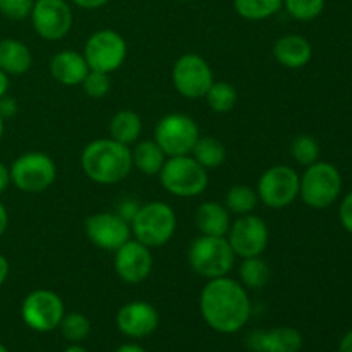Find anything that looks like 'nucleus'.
Masks as SVG:
<instances>
[{
  "instance_id": "nucleus-11",
  "label": "nucleus",
  "mask_w": 352,
  "mask_h": 352,
  "mask_svg": "<svg viewBox=\"0 0 352 352\" xmlns=\"http://www.w3.org/2000/svg\"><path fill=\"white\" fill-rule=\"evenodd\" d=\"M65 315V306L60 296L50 289H36L23 299L21 318L28 329L38 333H47L58 329Z\"/></svg>"
},
{
  "instance_id": "nucleus-46",
  "label": "nucleus",
  "mask_w": 352,
  "mask_h": 352,
  "mask_svg": "<svg viewBox=\"0 0 352 352\" xmlns=\"http://www.w3.org/2000/svg\"><path fill=\"white\" fill-rule=\"evenodd\" d=\"M3 129H6V120L0 117V141H2V138H3Z\"/></svg>"
},
{
  "instance_id": "nucleus-15",
  "label": "nucleus",
  "mask_w": 352,
  "mask_h": 352,
  "mask_svg": "<svg viewBox=\"0 0 352 352\" xmlns=\"http://www.w3.org/2000/svg\"><path fill=\"white\" fill-rule=\"evenodd\" d=\"M85 234L93 246L110 253L133 237L131 223L117 212H96L86 217Z\"/></svg>"
},
{
  "instance_id": "nucleus-42",
  "label": "nucleus",
  "mask_w": 352,
  "mask_h": 352,
  "mask_svg": "<svg viewBox=\"0 0 352 352\" xmlns=\"http://www.w3.org/2000/svg\"><path fill=\"white\" fill-rule=\"evenodd\" d=\"M10 76L6 74V72L0 69V98H3V96L9 93V88H10Z\"/></svg>"
},
{
  "instance_id": "nucleus-12",
  "label": "nucleus",
  "mask_w": 352,
  "mask_h": 352,
  "mask_svg": "<svg viewBox=\"0 0 352 352\" xmlns=\"http://www.w3.org/2000/svg\"><path fill=\"white\" fill-rule=\"evenodd\" d=\"M213 81L212 67L198 54L181 55L172 67V85L179 95L188 100L205 98Z\"/></svg>"
},
{
  "instance_id": "nucleus-36",
  "label": "nucleus",
  "mask_w": 352,
  "mask_h": 352,
  "mask_svg": "<svg viewBox=\"0 0 352 352\" xmlns=\"http://www.w3.org/2000/svg\"><path fill=\"white\" fill-rule=\"evenodd\" d=\"M138 208H140V203H138L136 199L126 198V199H122V201L119 203V208H117L116 212L119 213V215L122 217V219H126L127 222L131 223V220H133V217L136 215Z\"/></svg>"
},
{
  "instance_id": "nucleus-33",
  "label": "nucleus",
  "mask_w": 352,
  "mask_h": 352,
  "mask_svg": "<svg viewBox=\"0 0 352 352\" xmlns=\"http://www.w3.org/2000/svg\"><path fill=\"white\" fill-rule=\"evenodd\" d=\"M81 88L88 98H93V100L103 98V96L109 95L110 88H112L110 74H105V72H100V71H91V69H89L86 78L82 79Z\"/></svg>"
},
{
  "instance_id": "nucleus-17",
  "label": "nucleus",
  "mask_w": 352,
  "mask_h": 352,
  "mask_svg": "<svg viewBox=\"0 0 352 352\" xmlns=\"http://www.w3.org/2000/svg\"><path fill=\"white\" fill-rule=\"evenodd\" d=\"M116 325L117 330L129 339H144L158 329L160 315H158V309L150 302L131 301L117 311Z\"/></svg>"
},
{
  "instance_id": "nucleus-44",
  "label": "nucleus",
  "mask_w": 352,
  "mask_h": 352,
  "mask_svg": "<svg viewBox=\"0 0 352 352\" xmlns=\"http://www.w3.org/2000/svg\"><path fill=\"white\" fill-rule=\"evenodd\" d=\"M116 352H146V351H144L141 346H138V344H124V346H120Z\"/></svg>"
},
{
  "instance_id": "nucleus-32",
  "label": "nucleus",
  "mask_w": 352,
  "mask_h": 352,
  "mask_svg": "<svg viewBox=\"0 0 352 352\" xmlns=\"http://www.w3.org/2000/svg\"><path fill=\"white\" fill-rule=\"evenodd\" d=\"M327 0H284L285 12L296 21L301 23H308V21H315L320 14L325 9Z\"/></svg>"
},
{
  "instance_id": "nucleus-4",
  "label": "nucleus",
  "mask_w": 352,
  "mask_h": 352,
  "mask_svg": "<svg viewBox=\"0 0 352 352\" xmlns=\"http://www.w3.org/2000/svg\"><path fill=\"white\" fill-rule=\"evenodd\" d=\"M236 254L230 248L227 237L203 236L199 234L188 250L189 267L196 275L212 280V278L226 277L232 272L236 263Z\"/></svg>"
},
{
  "instance_id": "nucleus-19",
  "label": "nucleus",
  "mask_w": 352,
  "mask_h": 352,
  "mask_svg": "<svg viewBox=\"0 0 352 352\" xmlns=\"http://www.w3.org/2000/svg\"><path fill=\"white\" fill-rule=\"evenodd\" d=\"M48 69H50L52 78L62 86H81L82 79L89 72L85 55L72 48L57 52L50 58Z\"/></svg>"
},
{
  "instance_id": "nucleus-23",
  "label": "nucleus",
  "mask_w": 352,
  "mask_h": 352,
  "mask_svg": "<svg viewBox=\"0 0 352 352\" xmlns=\"http://www.w3.org/2000/svg\"><path fill=\"white\" fill-rule=\"evenodd\" d=\"M110 138L126 146H133L138 143L141 133H143V120L140 113L134 110H119L113 113L109 124Z\"/></svg>"
},
{
  "instance_id": "nucleus-26",
  "label": "nucleus",
  "mask_w": 352,
  "mask_h": 352,
  "mask_svg": "<svg viewBox=\"0 0 352 352\" xmlns=\"http://www.w3.org/2000/svg\"><path fill=\"white\" fill-rule=\"evenodd\" d=\"M258 192L256 189L248 184H234L227 189L223 205L229 210L230 215H248L253 213L258 206Z\"/></svg>"
},
{
  "instance_id": "nucleus-28",
  "label": "nucleus",
  "mask_w": 352,
  "mask_h": 352,
  "mask_svg": "<svg viewBox=\"0 0 352 352\" xmlns=\"http://www.w3.org/2000/svg\"><path fill=\"white\" fill-rule=\"evenodd\" d=\"M234 10L246 21H265L278 14L284 0H232Z\"/></svg>"
},
{
  "instance_id": "nucleus-41",
  "label": "nucleus",
  "mask_w": 352,
  "mask_h": 352,
  "mask_svg": "<svg viewBox=\"0 0 352 352\" xmlns=\"http://www.w3.org/2000/svg\"><path fill=\"white\" fill-rule=\"evenodd\" d=\"M7 227H9V212H7L6 205L0 201V237L6 234Z\"/></svg>"
},
{
  "instance_id": "nucleus-5",
  "label": "nucleus",
  "mask_w": 352,
  "mask_h": 352,
  "mask_svg": "<svg viewBox=\"0 0 352 352\" xmlns=\"http://www.w3.org/2000/svg\"><path fill=\"white\" fill-rule=\"evenodd\" d=\"M160 184L175 198H196L208 188V170L198 164L191 155L167 157L160 174Z\"/></svg>"
},
{
  "instance_id": "nucleus-6",
  "label": "nucleus",
  "mask_w": 352,
  "mask_h": 352,
  "mask_svg": "<svg viewBox=\"0 0 352 352\" xmlns=\"http://www.w3.org/2000/svg\"><path fill=\"white\" fill-rule=\"evenodd\" d=\"M342 191V175L329 162H315L306 167L299 177V198L313 210H325L339 199Z\"/></svg>"
},
{
  "instance_id": "nucleus-2",
  "label": "nucleus",
  "mask_w": 352,
  "mask_h": 352,
  "mask_svg": "<svg viewBox=\"0 0 352 352\" xmlns=\"http://www.w3.org/2000/svg\"><path fill=\"white\" fill-rule=\"evenodd\" d=\"M81 168L89 181L100 186H113L127 179L133 172L131 146L112 138H98L82 148Z\"/></svg>"
},
{
  "instance_id": "nucleus-21",
  "label": "nucleus",
  "mask_w": 352,
  "mask_h": 352,
  "mask_svg": "<svg viewBox=\"0 0 352 352\" xmlns=\"http://www.w3.org/2000/svg\"><path fill=\"white\" fill-rule=\"evenodd\" d=\"M196 229L203 236H220L226 237L230 229V212L223 203L203 201L199 203L195 213Z\"/></svg>"
},
{
  "instance_id": "nucleus-25",
  "label": "nucleus",
  "mask_w": 352,
  "mask_h": 352,
  "mask_svg": "<svg viewBox=\"0 0 352 352\" xmlns=\"http://www.w3.org/2000/svg\"><path fill=\"white\" fill-rule=\"evenodd\" d=\"M191 157L206 170L223 165L227 160V148L220 140L212 136H199L192 146Z\"/></svg>"
},
{
  "instance_id": "nucleus-48",
  "label": "nucleus",
  "mask_w": 352,
  "mask_h": 352,
  "mask_svg": "<svg viewBox=\"0 0 352 352\" xmlns=\"http://www.w3.org/2000/svg\"><path fill=\"white\" fill-rule=\"evenodd\" d=\"M177 2H191V0H177Z\"/></svg>"
},
{
  "instance_id": "nucleus-20",
  "label": "nucleus",
  "mask_w": 352,
  "mask_h": 352,
  "mask_svg": "<svg viewBox=\"0 0 352 352\" xmlns=\"http://www.w3.org/2000/svg\"><path fill=\"white\" fill-rule=\"evenodd\" d=\"M275 60L287 69H302L311 62L313 45L302 34H284L274 43Z\"/></svg>"
},
{
  "instance_id": "nucleus-35",
  "label": "nucleus",
  "mask_w": 352,
  "mask_h": 352,
  "mask_svg": "<svg viewBox=\"0 0 352 352\" xmlns=\"http://www.w3.org/2000/svg\"><path fill=\"white\" fill-rule=\"evenodd\" d=\"M339 220L344 229L352 234V191L347 192L346 198L342 199L339 206Z\"/></svg>"
},
{
  "instance_id": "nucleus-31",
  "label": "nucleus",
  "mask_w": 352,
  "mask_h": 352,
  "mask_svg": "<svg viewBox=\"0 0 352 352\" xmlns=\"http://www.w3.org/2000/svg\"><path fill=\"white\" fill-rule=\"evenodd\" d=\"M291 155L299 165L302 167H309L315 162L320 160V144L309 134H299L292 140L291 144Z\"/></svg>"
},
{
  "instance_id": "nucleus-30",
  "label": "nucleus",
  "mask_w": 352,
  "mask_h": 352,
  "mask_svg": "<svg viewBox=\"0 0 352 352\" xmlns=\"http://www.w3.org/2000/svg\"><path fill=\"white\" fill-rule=\"evenodd\" d=\"M58 329H60L65 340H69L71 344H81L91 333V322L82 313H65Z\"/></svg>"
},
{
  "instance_id": "nucleus-38",
  "label": "nucleus",
  "mask_w": 352,
  "mask_h": 352,
  "mask_svg": "<svg viewBox=\"0 0 352 352\" xmlns=\"http://www.w3.org/2000/svg\"><path fill=\"white\" fill-rule=\"evenodd\" d=\"M12 184L10 182V168L9 165H6L3 162H0V196L9 189V186Z\"/></svg>"
},
{
  "instance_id": "nucleus-47",
  "label": "nucleus",
  "mask_w": 352,
  "mask_h": 352,
  "mask_svg": "<svg viewBox=\"0 0 352 352\" xmlns=\"http://www.w3.org/2000/svg\"><path fill=\"white\" fill-rule=\"evenodd\" d=\"M0 352H9V349H7V347L3 346V344H0Z\"/></svg>"
},
{
  "instance_id": "nucleus-39",
  "label": "nucleus",
  "mask_w": 352,
  "mask_h": 352,
  "mask_svg": "<svg viewBox=\"0 0 352 352\" xmlns=\"http://www.w3.org/2000/svg\"><path fill=\"white\" fill-rule=\"evenodd\" d=\"M74 6H78L79 9H85V10H95L100 9V7L107 6L110 0H71Z\"/></svg>"
},
{
  "instance_id": "nucleus-13",
  "label": "nucleus",
  "mask_w": 352,
  "mask_h": 352,
  "mask_svg": "<svg viewBox=\"0 0 352 352\" xmlns=\"http://www.w3.org/2000/svg\"><path fill=\"white\" fill-rule=\"evenodd\" d=\"M226 237L236 256L253 258L265 253L270 241V230L261 217L248 213L232 220Z\"/></svg>"
},
{
  "instance_id": "nucleus-14",
  "label": "nucleus",
  "mask_w": 352,
  "mask_h": 352,
  "mask_svg": "<svg viewBox=\"0 0 352 352\" xmlns=\"http://www.w3.org/2000/svg\"><path fill=\"white\" fill-rule=\"evenodd\" d=\"M30 19L34 33L45 41H58L65 38L74 23L67 0H34Z\"/></svg>"
},
{
  "instance_id": "nucleus-43",
  "label": "nucleus",
  "mask_w": 352,
  "mask_h": 352,
  "mask_svg": "<svg viewBox=\"0 0 352 352\" xmlns=\"http://www.w3.org/2000/svg\"><path fill=\"white\" fill-rule=\"evenodd\" d=\"M339 352H352V330H349V332L340 339Z\"/></svg>"
},
{
  "instance_id": "nucleus-34",
  "label": "nucleus",
  "mask_w": 352,
  "mask_h": 352,
  "mask_svg": "<svg viewBox=\"0 0 352 352\" xmlns=\"http://www.w3.org/2000/svg\"><path fill=\"white\" fill-rule=\"evenodd\" d=\"M34 0H0V14L10 21H23L30 17Z\"/></svg>"
},
{
  "instance_id": "nucleus-1",
  "label": "nucleus",
  "mask_w": 352,
  "mask_h": 352,
  "mask_svg": "<svg viewBox=\"0 0 352 352\" xmlns=\"http://www.w3.org/2000/svg\"><path fill=\"white\" fill-rule=\"evenodd\" d=\"M199 311L212 330L236 333L251 318V299L248 289L229 275L206 282L199 296Z\"/></svg>"
},
{
  "instance_id": "nucleus-37",
  "label": "nucleus",
  "mask_w": 352,
  "mask_h": 352,
  "mask_svg": "<svg viewBox=\"0 0 352 352\" xmlns=\"http://www.w3.org/2000/svg\"><path fill=\"white\" fill-rule=\"evenodd\" d=\"M17 109H19V107H17L16 98H12V96L6 95L3 98H0V117H2L3 120L12 119L17 113Z\"/></svg>"
},
{
  "instance_id": "nucleus-45",
  "label": "nucleus",
  "mask_w": 352,
  "mask_h": 352,
  "mask_svg": "<svg viewBox=\"0 0 352 352\" xmlns=\"http://www.w3.org/2000/svg\"><path fill=\"white\" fill-rule=\"evenodd\" d=\"M64 352H88V351H86L81 344H71L69 347H65Z\"/></svg>"
},
{
  "instance_id": "nucleus-10",
  "label": "nucleus",
  "mask_w": 352,
  "mask_h": 352,
  "mask_svg": "<svg viewBox=\"0 0 352 352\" xmlns=\"http://www.w3.org/2000/svg\"><path fill=\"white\" fill-rule=\"evenodd\" d=\"M299 177L296 168L289 165H274L258 179V199L267 208L282 210L299 198Z\"/></svg>"
},
{
  "instance_id": "nucleus-16",
  "label": "nucleus",
  "mask_w": 352,
  "mask_h": 352,
  "mask_svg": "<svg viewBox=\"0 0 352 352\" xmlns=\"http://www.w3.org/2000/svg\"><path fill=\"white\" fill-rule=\"evenodd\" d=\"M113 270L126 284H141L153 270L151 250L131 237L126 244L113 251Z\"/></svg>"
},
{
  "instance_id": "nucleus-29",
  "label": "nucleus",
  "mask_w": 352,
  "mask_h": 352,
  "mask_svg": "<svg viewBox=\"0 0 352 352\" xmlns=\"http://www.w3.org/2000/svg\"><path fill=\"white\" fill-rule=\"evenodd\" d=\"M210 109L217 113H227L236 107L237 89L227 81H213L205 95Z\"/></svg>"
},
{
  "instance_id": "nucleus-40",
  "label": "nucleus",
  "mask_w": 352,
  "mask_h": 352,
  "mask_svg": "<svg viewBox=\"0 0 352 352\" xmlns=\"http://www.w3.org/2000/svg\"><path fill=\"white\" fill-rule=\"evenodd\" d=\"M10 275V263L9 260H7L6 256H3L2 253H0V287H2L3 284L7 282V278H9Z\"/></svg>"
},
{
  "instance_id": "nucleus-24",
  "label": "nucleus",
  "mask_w": 352,
  "mask_h": 352,
  "mask_svg": "<svg viewBox=\"0 0 352 352\" xmlns=\"http://www.w3.org/2000/svg\"><path fill=\"white\" fill-rule=\"evenodd\" d=\"M131 151H133L134 168L144 175H158L167 160V155L155 140L140 141L134 144V148H131Z\"/></svg>"
},
{
  "instance_id": "nucleus-18",
  "label": "nucleus",
  "mask_w": 352,
  "mask_h": 352,
  "mask_svg": "<svg viewBox=\"0 0 352 352\" xmlns=\"http://www.w3.org/2000/svg\"><path fill=\"white\" fill-rule=\"evenodd\" d=\"M248 347L253 352H299L302 349V336L294 327L258 330L248 337Z\"/></svg>"
},
{
  "instance_id": "nucleus-9",
  "label": "nucleus",
  "mask_w": 352,
  "mask_h": 352,
  "mask_svg": "<svg viewBox=\"0 0 352 352\" xmlns=\"http://www.w3.org/2000/svg\"><path fill=\"white\" fill-rule=\"evenodd\" d=\"M82 55L91 71L112 74L126 62L127 43L116 30H98L88 36Z\"/></svg>"
},
{
  "instance_id": "nucleus-8",
  "label": "nucleus",
  "mask_w": 352,
  "mask_h": 352,
  "mask_svg": "<svg viewBox=\"0 0 352 352\" xmlns=\"http://www.w3.org/2000/svg\"><path fill=\"white\" fill-rule=\"evenodd\" d=\"M199 136H201L199 127L191 116L172 112L158 120L155 126L153 140L167 157H181V155H191L192 146Z\"/></svg>"
},
{
  "instance_id": "nucleus-3",
  "label": "nucleus",
  "mask_w": 352,
  "mask_h": 352,
  "mask_svg": "<svg viewBox=\"0 0 352 352\" xmlns=\"http://www.w3.org/2000/svg\"><path fill=\"white\" fill-rule=\"evenodd\" d=\"M177 230V215L168 203L148 201L140 205L131 220V232L136 241L150 250L162 248L174 237Z\"/></svg>"
},
{
  "instance_id": "nucleus-22",
  "label": "nucleus",
  "mask_w": 352,
  "mask_h": 352,
  "mask_svg": "<svg viewBox=\"0 0 352 352\" xmlns=\"http://www.w3.org/2000/svg\"><path fill=\"white\" fill-rule=\"evenodd\" d=\"M33 65L30 47L16 38L0 40V69L9 76H23Z\"/></svg>"
},
{
  "instance_id": "nucleus-7",
  "label": "nucleus",
  "mask_w": 352,
  "mask_h": 352,
  "mask_svg": "<svg viewBox=\"0 0 352 352\" xmlns=\"http://www.w3.org/2000/svg\"><path fill=\"white\" fill-rule=\"evenodd\" d=\"M9 168L10 182L26 195L47 191L57 179V165L54 158L41 151H28L19 155Z\"/></svg>"
},
{
  "instance_id": "nucleus-27",
  "label": "nucleus",
  "mask_w": 352,
  "mask_h": 352,
  "mask_svg": "<svg viewBox=\"0 0 352 352\" xmlns=\"http://www.w3.org/2000/svg\"><path fill=\"white\" fill-rule=\"evenodd\" d=\"M272 268L261 256L243 258L239 265V282L246 289H263L270 282Z\"/></svg>"
}]
</instances>
